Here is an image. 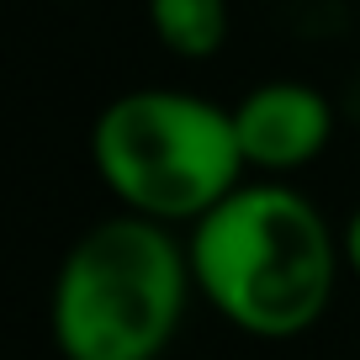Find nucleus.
I'll list each match as a JSON object with an SVG mask.
<instances>
[{"label":"nucleus","mask_w":360,"mask_h":360,"mask_svg":"<svg viewBox=\"0 0 360 360\" xmlns=\"http://www.w3.org/2000/svg\"><path fill=\"white\" fill-rule=\"evenodd\" d=\"M154 37L180 58H212L228 37V0H148Z\"/></svg>","instance_id":"5"},{"label":"nucleus","mask_w":360,"mask_h":360,"mask_svg":"<svg viewBox=\"0 0 360 360\" xmlns=\"http://www.w3.org/2000/svg\"><path fill=\"white\" fill-rule=\"evenodd\" d=\"M191 255L165 223L117 212L69 244L53 276V345L64 360H159L175 339Z\"/></svg>","instance_id":"2"},{"label":"nucleus","mask_w":360,"mask_h":360,"mask_svg":"<svg viewBox=\"0 0 360 360\" xmlns=\"http://www.w3.org/2000/svg\"><path fill=\"white\" fill-rule=\"evenodd\" d=\"M191 281L233 328L297 339L334 297L339 244L323 212L281 180H249L191 223Z\"/></svg>","instance_id":"1"},{"label":"nucleus","mask_w":360,"mask_h":360,"mask_svg":"<svg viewBox=\"0 0 360 360\" xmlns=\"http://www.w3.org/2000/svg\"><path fill=\"white\" fill-rule=\"evenodd\" d=\"M233 133H238L244 169L292 175V169L313 165L323 154L328 133H334V106L313 85L270 79V85L249 90L244 101L233 106Z\"/></svg>","instance_id":"4"},{"label":"nucleus","mask_w":360,"mask_h":360,"mask_svg":"<svg viewBox=\"0 0 360 360\" xmlns=\"http://www.w3.org/2000/svg\"><path fill=\"white\" fill-rule=\"evenodd\" d=\"M339 255H345V259H349V270L360 276V212L345 223V238H339Z\"/></svg>","instance_id":"6"},{"label":"nucleus","mask_w":360,"mask_h":360,"mask_svg":"<svg viewBox=\"0 0 360 360\" xmlns=\"http://www.w3.org/2000/svg\"><path fill=\"white\" fill-rule=\"evenodd\" d=\"M90 154L106 191L148 223H202L244 186L233 112L186 90H127L96 117Z\"/></svg>","instance_id":"3"}]
</instances>
